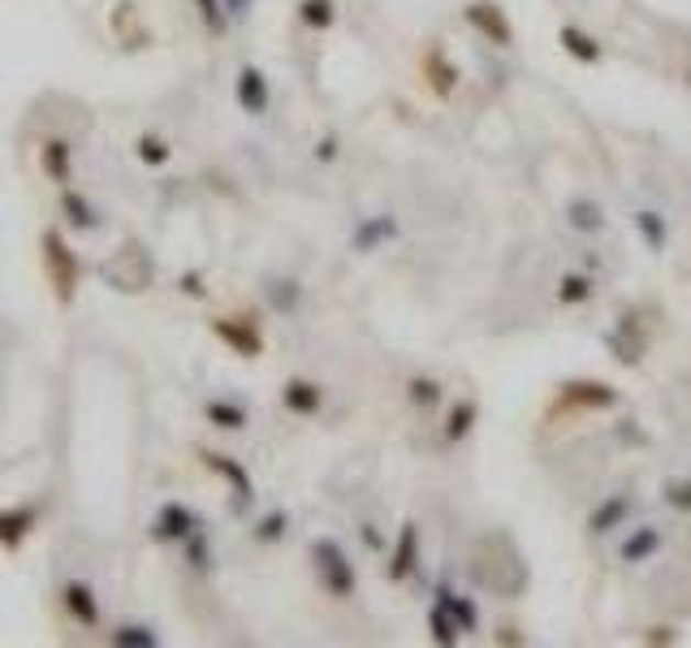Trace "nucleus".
Listing matches in <instances>:
<instances>
[{
    "instance_id": "obj_6",
    "label": "nucleus",
    "mask_w": 691,
    "mask_h": 648,
    "mask_svg": "<svg viewBox=\"0 0 691 648\" xmlns=\"http://www.w3.org/2000/svg\"><path fill=\"white\" fill-rule=\"evenodd\" d=\"M238 105L251 113V118H260V113H268V78H264V69H255V65H246L242 74H238Z\"/></svg>"
},
{
    "instance_id": "obj_21",
    "label": "nucleus",
    "mask_w": 691,
    "mask_h": 648,
    "mask_svg": "<svg viewBox=\"0 0 691 648\" xmlns=\"http://www.w3.org/2000/svg\"><path fill=\"white\" fill-rule=\"evenodd\" d=\"M298 9H303V22L316 26V31H325L333 22V0H303Z\"/></svg>"
},
{
    "instance_id": "obj_7",
    "label": "nucleus",
    "mask_w": 691,
    "mask_h": 648,
    "mask_svg": "<svg viewBox=\"0 0 691 648\" xmlns=\"http://www.w3.org/2000/svg\"><path fill=\"white\" fill-rule=\"evenodd\" d=\"M61 212H65V221H69L74 230H83V234L100 230V212H96V208H91V199H87L83 190H74V186H65V190H61Z\"/></svg>"
},
{
    "instance_id": "obj_24",
    "label": "nucleus",
    "mask_w": 691,
    "mask_h": 648,
    "mask_svg": "<svg viewBox=\"0 0 691 648\" xmlns=\"http://www.w3.org/2000/svg\"><path fill=\"white\" fill-rule=\"evenodd\" d=\"M652 549H657V531H652V528H644V531H639V536H635V540H627V549H623V558H627V562H639V558H644V553H652Z\"/></svg>"
},
{
    "instance_id": "obj_9",
    "label": "nucleus",
    "mask_w": 691,
    "mask_h": 648,
    "mask_svg": "<svg viewBox=\"0 0 691 648\" xmlns=\"http://www.w3.org/2000/svg\"><path fill=\"white\" fill-rule=\"evenodd\" d=\"M40 165H44V174L53 177L57 186H65L69 182V143L65 139H48L40 147Z\"/></svg>"
},
{
    "instance_id": "obj_17",
    "label": "nucleus",
    "mask_w": 691,
    "mask_h": 648,
    "mask_svg": "<svg viewBox=\"0 0 691 648\" xmlns=\"http://www.w3.org/2000/svg\"><path fill=\"white\" fill-rule=\"evenodd\" d=\"M410 567H415V528L406 524L403 540H398V553H394V567H390V575H394V580H406V575H410Z\"/></svg>"
},
{
    "instance_id": "obj_3",
    "label": "nucleus",
    "mask_w": 691,
    "mask_h": 648,
    "mask_svg": "<svg viewBox=\"0 0 691 648\" xmlns=\"http://www.w3.org/2000/svg\"><path fill=\"white\" fill-rule=\"evenodd\" d=\"M467 22H471L484 40H493V44H502V48H511V44H515V26L506 22V13H502L497 4H484V0L467 4Z\"/></svg>"
},
{
    "instance_id": "obj_23",
    "label": "nucleus",
    "mask_w": 691,
    "mask_h": 648,
    "mask_svg": "<svg viewBox=\"0 0 691 648\" xmlns=\"http://www.w3.org/2000/svg\"><path fill=\"white\" fill-rule=\"evenodd\" d=\"M441 605H446V609H450V618H454V623H459L462 631H471V627H475V609H471V605H467V601H454V596H450V592H441Z\"/></svg>"
},
{
    "instance_id": "obj_32",
    "label": "nucleus",
    "mask_w": 691,
    "mask_h": 648,
    "mask_svg": "<svg viewBox=\"0 0 691 648\" xmlns=\"http://www.w3.org/2000/svg\"><path fill=\"white\" fill-rule=\"evenodd\" d=\"M670 502H674V506H683V510H691V484H679V488L670 493Z\"/></svg>"
},
{
    "instance_id": "obj_25",
    "label": "nucleus",
    "mask_w": 691,
    "mask_h": 648,
    "mask_svg": "<svg viewBox=\"0 0 691 648\" xmlns=\"http://www.w3.org/2000/svg\"><path fill=\"white\" fill-rule=\"evenodd\" d=\"M588 295H592V282H588V277H567V282L558 286V298H562V303H583Z\"/></svg>"
},
{
    "instance_id": "obj_31",
    "label": "nucleus",
    "mask_w": 691,
    "mask_h": 648,
    "mask_svg": "<svg viewBox=\"0 0 691 648\" xmlns=\"http://www.w3.org/2000/svg\"><path fill=\"white\" fill-rule=\"evenodd\" d=\"M282 528H286V519H282V515H268V519L260 524V540H273V536H282Z\"/></svg>"
},
{
    "instance_id": "obj_19",
    "label": "nucleus",
    "mask_w": 691,
    "mask_h": 648,
    "mask_svg": "<svg viewBox=\"0 0 691 648\" xmlns=\"http://www.w3.org/2000/svg\"><path fill=\"white\" fill-rule=\"evenodd\" d=\"M208 419L217 424V428H242L246 424V411L242 407H233V403H208Z\"/></svg>"
},
{
    "instance_id": "obj_1",
    "label": "nucleus",
    "mask_w": 691,
    "mask_h": 648,
    "mask_svg": "<svg viewBox=\"0 0 691 648\" xmlns=\"http://www.w3.org/2000/svg\"><path fill=\"white\" fill-rule=\"evenodd\" d=\"M44 264H48V277L57 286V298L69 303L78 290V255L65 246V238L57 230H44Z\"/></svg>"
},
{
    "instance_id": "obj_27",
    "label": "nucleus",
    "mask_w": 691,
    "mask_h": 648,
    "mask_svg": "<svg viewBox=\"0 0 691 648\" xmlns=\"http://www.w3.org/2000/svg\"><path fill=\"white\" fill-rule=\"evenodd\" d=\"M471 419H475V407H471V403H467V407H459V411L450 415V441H459V437H467Z\"/></svg>"
},
{
    "instance_id": "obj_11",
    "label": "nucleus",
    "mask_w": 691,
    "mask_h": 648,
    "mask_svg": "<svg viewBox=\"0 0 691 648\" xmlns=\"http://www.w3.org/2000/svg\"><path fill=\"white\" fill-rule=\"evenodd\" d=\"M558 40H562V48H567V53H571L575 61H583V65L601 61V44H596L592 35H583L579 26H562V35H558Z\"/></svg>"
},
{
    "instance_id": "obj_4",
    "label": "nucleus",
    "mask_w": 691,
    "mask_h": 648,
    "mask_svg": "<svg viewBox=\"0 0 691 648\" xmlns=\"http://www.w3.org/2000/svg\"><path fill=\"white\" fill-rule=\"evenodd\" d=\"M61 605H65V614H69L74 623H83V627H100V601H96V589H91V584L69 580V584L61 589Z\"/></svg>"
},
{
    "instance_id": "obj_15",
    "label": "nucleus",
    "mask_w": 691,
    "mask_h": 648,
    "mask_svg": "<svg viewBox=\"0 0 691 648\" xmlns=\"http://www.w3.org/2000/svg\"><path fill=\"white\" fill-rule=\"evenodd\" d=\"M117 648H156V631L152 627H134V623H125V627H117L113 636H109Z\"/></svg>"
},
{
    "instance_id": "obj_30",
    "label": "nucleus",
    "mask_w": 691,
    "mask_h": 648,
    "mask_svg": "<svg viewBox=\"0 0 691 648\" xmlns=\"http://www.w3.org/2000/svg\"><path fill=\"white\" fill-rule=\"evenodd\" d=\"M410 398L428 407V403H437V385L432 381H410Z\"/></svg>"
},
{
    "instance_id": "obj_12",
    "label": "nucleus",
    "mask_w": 691,
    "mask_h": 648,
    "mask_svg": "<svg viewBox=\"0 0 691 648\" xmlns=\"http://www.w3.org/2000/svg\"><path fill=\"white\" fill-rule=\"evenodd\" d=\"M204 463H208L212 472H221L233 488H238V506H246V502H251V480H246V472H242L238 463H230L226 454H204Z\"/></svg>"
},
{
    "instance_id": "obj_26",
    "label": "nucleus",
    "mask_w": 691,
    "mask_h": 648,
    "mask_svg": "<svg viewBox=\"0 0 691 648\" xmlns=\"http://www.w3.org/2000/svg\"><path fill=\"white\" fill-rule=\"evenodd\" d=\"M381 234H394V221H372V226H363V230L354 234V246H359V251H368V246H372Z\"/></svg>"
},
{
    "instance_id": "obj_14",
    "label": "nucleus",
    "mask_w": 691,
    "mask_h": 648,
    "mask_svg": "<svg viewBox=\"0 0 691 648\" xmlns=\"http://www.w3.org/2000/svg\"><path fill=\"white\" fill-rule=\"evenodd\" d=\"M134 152H139V161L143 165H152V169H161V165H169L173 147L165 139H156V134H143L139 143H134Z\"/></svg>"
},
{
    "instance_id": "obj_34",
    "label": "nucleus",
    "mask_w": 691,
    "mask_h": 648,
    "mask_svg": "<svg viewBox=\"0 0 691 648\" xmlns=\"http://www.w3.org/2000/svg\"><path fill=\"white\" fill-rule=\"evenodd\" d=\"M226 9H230V13H246V9H251V0H226Z\"/></svg>"
},
{
    "instance_id": "obj_29",
    "label": "nucleus",
    "mask_w": 691,
    "mask_h": 648,
    "mask_svg": "<svg viewBox=\"0 0 691 648\" xmlns=\"http://www.w3.org/2000/svg\"><path fill=\"white\" fill-rule=\"evenodd\" d=\"M575 226L579 230H596L601 226V208H592V204H575Z\"/></svg>"
},
{
    "instance_id": "obj_16",
    "label": "nucleus",
    "mask_w": 691,
    "mask_h": 648,
    "mask_svg": "<svg viewBox=\"0 0 691 648\" xmlns=\"http://www.w3.org/2000/svg\"><path fill=\"white\" fill-rule=\"evenodd\" d=\"M567 403H579V407H610V403H614V389H610V385H571Z\"/></svg>"
},
{
    "instance_id": "obj_10",
    "label": "nucleus",
    "mask_w": 691,
    "mask_h": 648,
    "mask_svg": "<svg viewBox=\"0 0 691 648\" xmlns=\"http://www.w3.org/2000/svg\"><path fill=\"white\" fill-rule=\"evenodd\" d=\"M212 329H217V338H226L238 354H246V359H251V354H260V333H255V329L233 325V320H217Z\"/></svg>"
},
{
    "instance_id": "obj_13",
    "label": "nucleus",
    "mask_w": 691,
    "mask_h": 648,
    "mask_svg": "<svg viewBox=\"0 0 691 648\" xmlns=\"http://www.w3.org/2000/svg\"><path fill=\"white\" fill-rule=\"evenodd\" d=\"M35 528V510H9V515H0V545H22L26 540V531Z\"/></svg>"
},
{
    "instance_id": "obj_33",
    "label": "nucleus",
    "mask_w": 691,
    "mask_h": 648,
    "mask_svg": "<svg viewBox=\"0 0 691 648\" xmlns=\"http://www.w3.org/2000/svg\"><path fill=\"white\" fill-rule=\"evenodd\" d=\"M639 226H644V234L652 238V242H661V230H657V221H652V212H639Z\"/></svg>"
},
{
    "instance_id": "obj_28",
    "label": "nucleus",
    "mask_w": 691,
    "mask_h": 648,
    "mask_svg": "<svg viewBox=\"0 0 691 648\" xmlns=\"http://www.w3.org/2000/svg\"><path fill=\"white\" fill-rule=\"evenodd\" d=\"M623 510H627V502H623V497H614V502H610V506H605L601 515H592V528L605 531L610 524H614V519H618V515H623Z\"/></svg>"
},
{
    "instance_id": "obj_2",
    "label": "nucleus",
    "mask_w": 691,
    "mask_h": 648,
    "mask_svg": "<svg viewBox=\"0 0 691 648\" xmlns=\"http://www.w3.org/2000/svg\"><path fill=\"white\" fill-rule=\"evenodd\" d=\"M311 558H316V571H320V584L333 592V596H350V589H354V567L346 562L342 545L338 540H316Z\"/></svg>"
},
{
    "instance_id": "obj_20",
    "label": "nucleus",
    "mask_w": 691,
    "mask_h": 648,
    "mask_svg": "<svg viewBox=\"0 0 691 648\" xmlns=\"http://www.w3.org/2000/svg\"><path fill=\"white\" fill-rule=\"evenodd\" d=\"M424 65H428V74H432V87H437L441 96H450V87H454V78H459V74L446 65V57H441V53H428Z\"/></svg>"
},
{
    "instance_id": "obj_8",
    "label": "nucleus",
    "mask_w": 691,
    "mask_h": 648,
    "mask_svg": "<svg viewBox=\"0 0 691 648\" xmlns=\"http://www.w3.org/2000/svg\"><path fill=\"white\" fill-rule=\"evenodd\" d=\"M282 403H286L294 415L320 411V385H311V381H286V389H282Z\"/></svg>"
},
{
    "instance_id": "obj_18",
    "label": "nucleus",
    "mask_w": 691,
    "mask_h": 648,
    "mask_svg": "<svg viewBox=\"0 0 691 648\" xmlns=\"http://www.w3.org/2000/svg\"><path fill=\"white\" fill-rule=\"evenodd\" d=\"M459 631L462 627L450 618V609H446V605H432V636H437V645H454Z\"/></svg>"
},
{
    "instance_id": "obj_5",
    "label": "nucleus",
    "mask_w": 691,
    "mask_h": 648,
    "mask_svg": "<svg viewBox=\"0 0 691 648\" xmlns=\"http://www.w3.org/2000/svg\"><path fill=\"white\" fill-rule=\"evenodd\" d=\"M195 528H199L195 510H190V506H182V502H169V506H161L152 536H156V540H190Z\"/></svg>"
},
{
    "instance_id": "obj_22",
    "label": "nucleus",
    "mask_w": 691,
    "mask_h": 648,
    "mask_svg": "<svg viewBox=\"0 0 691 648\" xmlns=\"http://www.w3.org/2000/svg\"><path fill=\"white\" fill-rule=\"evenodd\" d=\"M199 4V18H204V26L208 31H226V0H195Z\"/></svg>"
}]
</instances>
